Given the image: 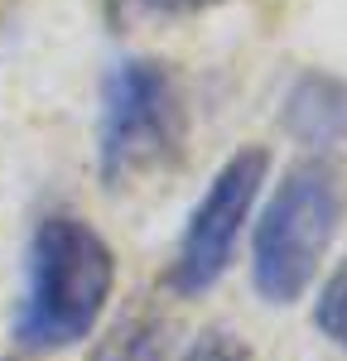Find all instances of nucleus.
Instances as JSON below:
<instances>
[{"mask_svg":"<svg viewBox=\"0 0 347 361\" xmlns=\"http://www.w3.org/2000/svg\"><path fill=\"white\" fill-rule=\"evenodd\" d=\"M116 294L106 236L73 212L39 217L25 246V289L15 304V342L25 352H68L97 333Z\"/></svg>","mask_w":347,"mask_h":361,"instance_id":"nucleus-1","label":"nucleus"},{"mask_svg":"<svg viewBox=\"0 0 347 361\" xmlns=\"http://www.w3.org/2000/svg\"><path fill=\"white\" fill-rule=\"evenodd\" d=\"M343 222V173L328 159H299L280 173L270 202L251 226V284L265 304L309 294Z\"/></svg>","mask_w":347,"mask_h":361,"instance_id":"nucleus-2","label":"nucleus"},{"mask_svg":"<svg viewBox=\"0 0 347 361\" xmlns=\"http://www.w3.org/2000/svg\"><path fill=\"white\" fill-rule=\"evenodd\" d=\"M188 135L183 87L159 58H121L102 78L97 102V173L106 188H130L169 169Z\"/></svg>","mask_w":347,"mask_h":361,"instance_id":"nucleus-3","label":"nucleus"},{"mask_svg":"<svg viewBox=\"0 0 347 361\" xmlns=\"http://www.w3.org/2000/svg\"><path fill=\"white\" fill-rule=\"evenodd\" d=\"M265 173H270V154L260 145L236 149L227 164L212 173V183L202 188V197L193 202L188 222L178 231V246H174V260H169V289L178 299L207 294L231 270L241 231L256 212Z\"/></svg>","mask_w":347,"mask_h":361,"instance_id":"nucleus-4","label":"nucleus"},{"mask_svg":"<svg viewBox=\"0 0 347 361\" xmlns=\"http://www.w3.org/2000/svg\"><path fill=\"white\" fill-rule=\"evenodd\" d=\"M280 121L299 145H314V149L343 145L347 140V82L328 78V73H304L285 92Z\"/></svg>","mask_w":347,"mask_h":361,"instance_id":"nucleus-5","label":"nucleus"},{"mask_svg":"<svg viewBox=\"0 0 347 361\" xmlns=\"http://www.w3.org/2000/svg\"><path fill=\"white\" fill-rule=\"evenodd\" d=\"M174 337H178V323L169 308L130 304L97 337L87 361H174Z\"/></svg>","mask_w":347,"mask_h":361,"instance_id":"nucleus-6","label":"nucleus"},{"mask_svg":"<svg viewBox=\"0 0 347 361\" xmlns=\"http://www.w3.org/2000/svg\"><path fill=\"white\" fill-rule=\"evenodd\" d=\"M314 328L338 352H347V260H338V270L323 279V289L314 294Z\"/></svg>","mask_w":347,"mask_h":361,"instance_id":"nucleus-7","label":"nucleus"},{"mask_svg":"<svg viewBox=\"0 0 347 361\" xmlns=\"http://www.w3.org/2000/svg\"><path fill=\"white\" fill-rule=\"evenodd\" d=\"M178 361H251V347L241 342V333H227V328H207L202 337L188 342V352Z\"/></svg>","mask_w":347,"mask_h":361,"instance_id":"nucleus-8","label":"nucleus"},{"mask_svg":"<svg viewBox=\"0 0 347 361\" xmlns=\"http://www.w3.org/2000/svg\"><path fill=\"white\" fill-rule=\"evenodd\" d=\"M207 5H217V0H111L116 20L121 15H193Z\"/></svg>","mask_w":347,"mask_h":361,"instance_id":"nucleus-9","label":"nucleus"}]
</instances>
